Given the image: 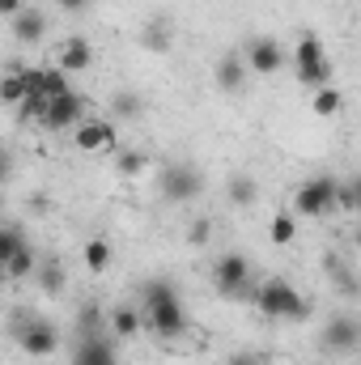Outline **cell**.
<instances>
[{"label": "cell", "instance_id": "7c38bea8", "mask_svg": "<svg viewBox=\"0 0 361 365\" xmlns=\"http://www.w3.org/2000/svg\"><path fill=\"white\" fill-rule=\"evenodd\" d=\"M247 73H251L247 56H243V51H225V56L217 60V68H213V81H217L221 93H238L247 86Z\"/></svg>", "mask_w": 361, "mask_h": 365}, {"label": "cell", "instance_id": "4316f807", "mask_svg": "<svg viewBox=\"0 0 361 365\" xmlns=\"http://www.w3.org/2000/svg\"><path fill=\"white\" fill-rule=\"evenodd\" d=\"M268 238L272 247H289L293 238H298V221H293V212H276L268 221Z\"/></svg>", "mask_w": 361, "mask_h": 365}, {"label": "cell", "instance_id": "9c48e42d", "mask_svg": "<svg viewBox=\"0 0 361 365\" xmlns=\"http://www.w3.org/2000/svg\"><path fill=\"white\" fill-rule=\"evenodd\" d=\"M86 119H90L86 98H81V93H60V98H51V106H47V115H43V128H51V132H73V128L86 123Z\"/></svg>", "mask_w": 361, "mask_h": 365}, {"label": "cell", "instance_id": "83f0119b", "mask_svg": "<svg viewBox=\"0 0 361 365\" xmlns=\"http://www.w3.org/2000/svg\"><path fill=\"white\" fill-rule=\"evenodd\" d=\"M115 170H119L123 179L145 175V153H136V149H119V153H115Z\"/></svg>", "mask_w": 361, "mask_h": 365}, {"label": "cell", "instance_id": "2e32d148", "mask_svg": "<svg viewBox=\"0 0 361 365\" xmlns=\"http://www.w3.org/2000/svg\"><path fill=\"white\" fill-rule=\"evenodd\" d=\"M171 43H175V21L171 17H149L145 21V30H141V47L145 51H153V56H162V51H171Z\"/></svg>", "mask_w": 361, "mask_h": 365}, {"label": "cell", "instance_id": "8fae6325", "mask_svg": "<svg viewBox=\"0 0 361 365\" xmlns=\"http://www.w3.org/2000/svg\"><path fill=\"white\" fill-rule=\"evenodd\" d=\"M323 349L327 353H340V357L357 353L361 349V319H353V314H332L327 327H323Z\"/></svg>", "mask_w": 361, "mask_h": 365}, {"label": "cell", "instance_id": "7402d4cb", "mask_svg": "<svg viewBox=\"0 0 361 365\" xmlns=\"http://www.w3.org/2000/svg\"><path fill=\"white\" fill-rule=\"evenodd\" d=\"M34 268H39V255H34V247H26V251H17L13 259H4V264H0L4 280H26V276H34Z\"/></svg>", "mask_w": 361, "mask_h": 365}, {"label": "cell", "instance_id": "e575fe53", "mask_svg": "<svg viewBox=\"0 0 361 365\" xmlns=\"http://www.w3.org/2000/svg\"><path fill=\"white\" fill-rule=\"evenodd\" d=\"M230 365H255V357H247V353H238V357H234Z\"/></svg>", "mask_w": 361, "mask_h": 365}, {"label": "cell", "instance_id": "5b68a950", "mask_svg": "<svg viewBox=\"0 0 361 365\" xmlns=\"http://www.w3.org/2000/svg\"><path fill=\"white\" fill-rule=\"evenodd\" d=\"M9 331H13V340L21 344V353H30V357H51V353L60 349V327L47 323L43 314H17V319L9 323Z\"/></svg>", "mask_w": 361, "mask_h": 365}, {"label": "cell", "instance_id": "cb8c5ba5", "mask_svg": "<svg viewBox=\"0 0 361 365\" xmlns=\"http://www.w3.org/2000/svg\"><path fill=\"white\" fill-rule=\"evenodd\" d=\"M141 110H145V98L136 90L111 93V115H115V119H141Z\"/></svg>", "mask_w": 361, "mask_h": 365}, {"label": "cell", "instance_id": "484cf974", "mask_svg": "<svg viewBox=\"0 0 361 365\" xmlns=\"http://www.w3.org/2000/svg\"><path fill=\"white\" fill-rule=\"evenodd\" d=\"M310 110H315L319 119H332V115H340V110H345V93L336 90V86L315 90V98H310Z\"/></svg>", "mask_w": 361, "mask_h": 365}, {"label": "cell", "instance_id": "9a60e30c", "mask_svg": "<svg viewBox=\"0 0 361 365\" xmlns=\"http://www.w3.org/2000/svg\"><path fill=\"white\" fill-rule=\"evenodd\" d=\"M73 365H119L115 340L111 336H93V340H77L73 349Z\"/></svg>", "mask_w": 361, "mask_h": 365}, {"label": "cell", "instance_id": "1f68e13d", "mask_svg": "<svg viewBox=\"0 0 361 365\" xmlns=\"http://www.w3.org/2000/svg\"><path fill=\"white\" fill-rule=\"evenodd\" d=\"M345 187H349V195H353V208H361V175L357 179H349Z\"/></svg>", "mask_w": 361, "mask_h": 365}, {"label": "cell", "instance_id": "f546056e", "mask_svg": "<svg viewBox=\"0 0 361 365\" xmlns=\"http://www.w3.org/2000/svg\"><path fill=\"white\" fill-rule=\"evenodd\" d=\"M187 242H191V247H208V242H213V221H208V217H191Z\"/></svg>", "mask_w": 361, "mask_h": 365}, {"label": "cell", "instance_id": "ac0fdd59", "mask_svg": "<svg viewBox=\"0 0 361 365\" xmlns=\"http://www.w3.org/2000/svg\"><path fill=\"white\" fill-rule=\"evenodd\" d=\"M106 319H111V336L115 340H132L145 327V310H136V306H115Z\"/></svg>", "mask_w": 361, "mask_h": 365}, {"label": "cell", "instance_id": "f1b7e54d", "mask_svg": "<svg viewBox=\"0 0 361 365\" xmlns=\"http://www.w3.org/2000/svg\"><path fill=\"white\" fill-rule=\"evenodd\" d=\"M17 251H26V238H21V230H17V225H4V230H0V264H4V259H13Z\"/></svg>", "mask_w": 361, "mask_h": 365}, {"label": "cell", "instance_id": "603a6c76", "mask_svg": "<svg viewBox=\"0 0 361 365\" xmlns=\"http://www.w3.org/2000/svg\"><path fill=\"white\" fill-rule=\"evenodd\" d=\"M34 284H39L43 293H60V289L68 284V276H64V268H60L56 259H39V268H34Z\"/></svg>", "mask_w": 361, "mask_h": 365}, {"label": "cell", "instance_id": "7a4b0ae2", "mask_svg": "<svg viewBox=\"0 0 361 365\" xmlns=\"http://www.w3.org/2000/svg\"><path fill=\"white\" fill-rule=\"evenodd\" d=\"M255 306L264 319H306L310 314V302L285 280V276H268L264 284H255Z\"/></svg>", "mask_w": 361, "mask_h": 365}, {"label": "cell", "instance_id": "3957f363", "mask_svg": "<svg viewBox=\"0 0 361 365\" xmlns=\"http://www.w3.org/2000/svg\"><path fill=\"white\" fill-rule=\"evenodd\" d=\"M293 73L306 90H327L332 86V60L323 51V43L315 34H302L298 47H293Z\"/></svg>", "mask_w": 361, "mask_h": 365}, {"label": "cell", "instance_id": "ba28073f", "mask_svg": "<svg viewBox=\"0 0 361 365\" xmlns=\"http://www.w3.org/2000/svg\"><path fill=\"white\" fill-rule=\"evenodd\" d=\"M200 191H204V175H200L195 166L175 162V166L162 170V195H166L171 204H187V200H195Z\"/></svg>", "mask_w": 361, "mask_h": 365}, {"label": "cell", "instance_id": "6da1fadb", "mask_svg": "<svg viewBox=\"0 0 361 365\" xmlns=\"http://www.w3.org/2000/svg\"><path fill=\"white\" fill-rule=\"evenodd\" d=\"M145 327L162 340H175L187 331V306L171 280H149L145 284Z\"/></svg>", "mask_w": 361, "mask_h": 365}, {"label": "cell", "instance_id": "d590c367", "mask_svg": "<svg viewBox=\"0 0 361 365\" xmlns=\"http://www.w3.org/2000/svg\"><path fill=\"white\" fill-rule=\"evenodd\" d=\"M353 242H357V247H361V230H357V234H353Z\"/></svg>", "mask_w": 361, "mask_h": 365}, {"label": "cell", "instance_id": "d6986e66", "mask_svg": "<svg viewBox=\"0 0 361 365\" xmlns=\"http://www.w3.org/2000/svg\"><path fill=\"white\" fill-rule=\"evenodd\" d=\"M106 331H111V319L102 314V306L86 302L77 310V340H93V336H106Z\"/></svg>", "mask_w": 361, "mask_h": 365}, {"label": "cell", "instance_id": "4dcf8cb0", "mask_svg": "<svg viewBox=\"0 0 361 365\" xmlns=\"http://www.w3.org/2000/svg\"><path fill=\"white\" fill-rule=\"evenodd\" d=\"M327 272H332V280H336V289H345V293H357V280H353V272H349V268H345L336 255L327 259Z\"/></svg>", "mask_w": 361, "mask_h": 365}, {"label": "cell", "instance_id": "d4e9b609", "mask_svg": "<svg viewBox=\"0 0 361 365\" xmlns=\"http://www.w3.org/2000/svg\"><path fill=\"white\" fill-rule=\"evenodd\" d=\"M81 259H86V268H90L93 276H102L111 268V242H106V238H90V242L81 247Z\"/></svg>", "mask_w": 361, "mask_h": 365}, {"label": "cell", "instance_id": "4fadbf2b", "mask_svg": "<svg viewBox=\"0 0 361 365\" xmlns=\"http://www.w3.org/2000/svg\"><path fill=\"white\" fill-rule=\"evenodd\" d=\"M56 64L68 73V77H77V73H86L93 64V47L90 38H81V34H68L64 43H60V56H56Z\"/></svg>", "mask_w": 361, "mask_h": 365}, {"label": "cell", "instance_id": "836d02e7", "mask_svg": "<svg viewBox=\"0 0 361 365\" xmlns=\"http://www.w3.org/2000/svg\"><path fill=\"white\" fill-rule=\"evenodd\" d=\"M56 4H60V9H64V13H81V9H86V4H90V0H56Z\"/></svg>", "mask_w": 361, "mask_h": 365}, {"label": "cell", "instance_id": "5bb4252c", "mask_svg": "<svg viewBox=\"0 0 361 365\" xmlns=\"http://www.w3.org/2000/svg\"><path fill=\"white\" fill-rule=\"evenodd\" d=\"M26 86H30V93H43V98L73 93L68 90V73L60 64H51V68H26Z\"/></svg>", "mask_w": 361, "mask_h": 365}, {"label": "cell", "instance_id": "52a82bcc", "mask_svg": "<svg viewBox=\"0 0 361 365\" xmlns=\"http://www.w3.org/2000/svg\"><path fill=\"white\" fill-rule=\"evenodd\" d=\"M73 145H77L81 153H119V132H115V123H111V119L90 115L86 123H77V128H73Z\"/></svg>", "mask_w": 361, "mask_h": 365}, {"label": "cell", "instance_id": "e0dca14e", "mask_svg": "<svg viewBox=\"0 0 361 365\" xmlns=\"http://www.w3.org/2000/svg\"><path fill=\"white\" fill-rule=\"evenodd\" d=\"M13 21V38L17 43H26V47H34V43H43V34H47V17L39 13V9H21L17 17H9Z\"/></svg>", "mask_w": 361, "mask_h": 365}, {"label": "cell", "instance_id": "44dd1931", "mask_svg": "<svg viewBox=\"0 0 361 365\" xmlns=\"http://www.w3.org/2000/svg\"><path fill=\"white\" fill-rule=\"evenodd\" d=\"M30 98V86H26V68H9L4 86H0V102L4 106H21Z\"/></svg>", "mask_w": 361, "mask_h": 365}, {"label": "cell", "instance_id": "30bf717a", "mask_svg": "<svg viewBox=\"0 0 361 365\" xmlns=\"http://www.w3.org/2000/svg\"><path fill=\"white\" fill-rule=\"evenodd\" d=\"M243 56H247L251 73H260V77H276V73L285 68V47H280L276 38H268V34L247 38V43H243Z\"/></svg>", "mask_w": 361, "mask_h": 365}, {"label": "cell", "instance_id": "277c9868", "mask_svg": "<svg viewBox=\"0 0 361 365\" xmlns=\"http://www.w3.org/2000/svg\"><path fill=\"white\" fill-rule=\"evenodd\" d=\"M340 191L345 182L332 179V175H315L293 191V212L298 217H327L332 208H340Z\"/></svg>", "mask_w": 361, "mask_h": 365}, {"label": "cell", "instance_id": "8992f818", "mask_svg": "<svg viewBox=\"0 0 361 365\" xmlns=\"http://www.w3.org/2000/svg\"><path fill=\"white\" fill-rule=\"evenodd\" d=\"M213 284H217L221 297H243V293H251V259H247L243 251L217 255V264H213Z\"/></svg>", "mask_w": 361, "mask_h": 365}, {"label": "cell", "instance_id": "d6a6232c", "mask_svg": "<svg viewBox=\"0 0 361 365\" xmlns=\"http://www.w3.org/2000/svg\"><path fill=\"white\" fill-rule=\"evenodd\" d=\"M0 13H4V17H17V13H21V0H0Z\"/></svg>", "mask_w": 361, "mask_h": 365}, {"label": "cell", "instance_id": "ffe728a7", "mask_svg": "<svg viewBox=\"0 0 361 365\" xmlns=\"http://www.w3.org/2000/svg\"><path fill=\"white\" fill-rule=\"evenodd\" d=\"M225 195H230V204H238V208H251V204L260 200V182L251 179V175H234V179L225 182Z\"/></svg>", "mask_w": 361, "mask_h": 365}]
</instances>
